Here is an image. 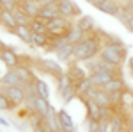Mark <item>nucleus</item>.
<instances>
[{
  "mask_svg": "<svg viewBox=\"0 0 133 132\" xmlns=\"http://www.w3.org/2000/svg\"><path fill=\"white\" fill-rule=\"evenodd\" d=\"M101 38H103V45H101V52H99V59L107 64H110V66H115V68H121L123 64H126L128 47L119 39V36L101 32Z\"/></svg>",
  "mask_w": 133,
  "mask_h": 132,
  "instance_id": "f257e3e1",
  "label": "nucleus"
},
{
  "mask_svg": "<svg viewBox=\"0 0 133 132\" xmlns=\"http://www.w3.org/2000/svg\"><path fill=\"white\" fill-rule=\"evenodd\" d=\"M103 45L101 31L98 29L96 32H91L83 38L80 43L75 45V61L76 62H89L96 57H99Z\"/></svg>",
  "mask_w": 133,
  "mask_h": 132,
  "instance_id": "f03ea898",
  "label": "nucleus"
},
{
  "mask_svg": "<svg viewBox=\"0 0 133 132\" xmlns=\"http://www.w3.org/2000/svg\"><path fill=\"white\" fill-rule=\"evenodd\" d=\"M75 23L73 20H68L64 16H59L55 20H50L48 21V36L50 39H55V38H66L69 34V29L71 25Z\"/></svg>",
  "mask_w": 133,
  "mask_h": 132,
  "instance_id": "7ed1b4c3",
  "label": "nucleus"
},
{
  "mask_svg": "<svg viewBox=\"0 0 133 132\" xmlns=\"http://www.w3.org/2000/svg\"><path fill=\"white\" fill-rule=\"evenodd\" d=\"M0 91L9 98L11 104H12L14 107L25 105L27 93H25V88H23V86H0Z\"/></svg>",
  "mask_w": 133,
  "mask_h": 132,
  "instance_id": "20e7f679",
  "label": "nucleus"
},
{
  "mask_svg": "<svg viewBox=\"0 0 133 132\" xmlns=\"http://www.w3.org/2000/svg\"><path fill=\"white\" fill-rule=\"evenodd\" d=\"M57 7L61 11V16L68 18V20H73V21L78 20L83 14L82 9H80V5H78L75 0H59V2H57Z\"/></svg>",
  "mask_w": 133,
  "mask_h": 132,
  "instance_id": "39448f33",
  "label": "nucleus"
},
{
  "mask_svg": "<svg viewBox=\"0 0 133 132\" xmlns=\"http://www.w3.org/2000/svg\"><path fill=\"white\" fill-rule=\"evenodd\" d=\"M36 64H37V68H39L41 71H44L46 75H51V77L57 79V81L66 73V70L61 66V62L53 61V59H37Z\"/></svg>",
  "mask_w": 133,
  "mask_h": 132,
  "instance_id": "423d86ee",
  "label": "nucleus"
},
{
  "mask_svg": "<svg viewBox=\"0 0 133 132\" xmlns=\"http://www.w3.org/2000/svg\"><path fill=\"white\" fill-rule=\"evenodd\" d=\"M0 61H2V64H4L7 70H12V68H16V66L21 64V55L18 54L16 48H12V47H4V48L0 50Z\"/></svg>",
  "mask_w": 133,
  "mask_h": 132,
  "instance_id": "0eeeda50",
  "label": "nucleus"
},
{
  "mask_svg": "<svg viewBox=\"0 0 133 132\" xmlns=\"http://www.w3.org/2000/svg\"><path fill=\"white\" fill-rule=\"evenodd\" d=\"M119 75H121V68H115L112 71H92V73H89V79L96 88H105L112 79L119 77Z\"/></svg>",
  "mask_w": 133,
  "mask_h": 132,
  "instance_id": "6e6552de",
  "label": "nucleus"
},
{
  "mask_svg": "<svg viewBox=\"0 0 133 132\" xmlns=\"http://www.w3.org/2000/svg\"><path fill=\"white\" fill-rule=\"evenodd\" d=\"M126 118L123 114V109H114L112 116L108 120V127H110V132H124L126 130Z\"/></svg>",
  "mask_w": 133,
  "mask_h": 132,
  "instance_id": "1a4fd4ad",
  "label": "nucleus"
},
{
  "mask_svg": "<svg viewBox=\"0 0 133 132\" xmlns=\"http://www.w3.org/2000/svg\"><path fill=\"white\" fill-rule=\"evenodd\" d=\"M66 75L71 79L73 84H78L80 81H83V79H87V77H89V75H87V70H85V68H82V66H80L76 61H71L69 64H68Z\"/></svg>",
  "mask_w": 133,
  "mask_h": 132,
  "instance_id": "9d476101",
  "label": "nucleus"
},
{
  "mask_svg": "<svg viewBox=\"0 0 133 132\" xmlns=\"http://www.w3.org/2000/svg\"><path fill=\"white\" fill-rule=\"evenodd\" d=\"M80 100H82L83 105H85L87 118H89V120H94V122H99V120H101V107L92 100V98H87V96H80Z\"/></svg>",
  "mask_w": 133,
  "mask_h": 132,
  "instance_id": "9b49d317",
  "label": "nucleus"
},
{
  "mask_svg": "<svg viewBox=\"0 0 133 132\" xmlns=\"http://www.w3.org/2000/svg\"><path fill=\"white\" fill-rule=\"evenodd\" d=\"M18 9H21L25 14H29L30 18H37L41 5H39L37 0H20L18 2Z\"/></svg>",
  "mask_w": 133,
  "mask_h": 132,
  "instance_id": "f8f14e48",
  "label": "nucleus"
},
{
  "mask_svg": "<svg viewBox=\"0 0 133 132\" xmlns=\"http://www.w3.org/2000/svg\"><path fill=\"white\" fill-rule=\"evenodd\" d=\"M11 34H14L16 38H20L25 45H30L34 47V41H32V36H34V32H32L30 25H16L14 27V31L11 32Z\"/></svg>",
  "mask_w": 133,
  "mask_h": 132,
  "instance_id": "ddd939ff",
  "label": "nucleus"
},
{
  "mask_svg": "<svg viewBox=\"0 0 133 132\" xmlns=\"http://www.w3.org/2000/svg\"><path fill=\"white\" fill-rule=\"evenodd\" d=\"M55 57L59 62H64V64H69L71 61H75V45H66L55 52Z\"/></svg>",
  "mask_w": 133,
  "mask_h": 132,
  "instance_id": "4468645a",
  "label": "nucleus"
},
{
  "mask_svg": "<svg viewBox=\"0 0 133 132\" xmlns=\"http://www.w3.org/2000/svg\"><path fill=\"white\" fill-rule=\"evenodd\" d=\"M59 120H61V125H62V130L64 132H76V123L73 120V116L64 107L59 109Z\"/></svg>",
  "mask_w": 133,
  "mask_h": 132,
  "instance_id": "2eb2a0df",
  "label": "nucleus"
},
{
  "mask_svg": "<svg viewBox=\"0 0 133 132\" xmlns=\"http://www.w3.org/2000/svg\"><path fill=\"white\" fill-rule=\"evenodd\" d=\"M0 86H23V81L20 79V75L16 73V70H5L2 75Z\"/></svg>",
  "mask_w": 133,
  "mask_h": 132,
  "instance_id": "dca6fc26",
  "label": "nucleus"
},
{
  "mask_svg": "<svg viewBox=\"0 0 133 132\" xmlns=\"http://www.w3.org/2000/svg\"><path fill=\"white\" fill-rule=\"evenodd\" d=\"M0 25L5 27L9 32L14 31V27L18 25L16 23V18H14V13L12 11H7V9H0Z\"/></svg>",
  "mask_w": 133,
  "mask_h": 132,
  "instance_id": "f3484780",
  "label": "nucleus"
},
{
  "mask_svg": "<svg viewBox=\"0 0 133 132\" xmlns=\"http://www.w3.org/2000/svg\"><path fill=\"white\" fill-rule=\"evenodd\" d=\"M29 125L32 132H44V127H46L44 116L39 112H29Z\"/></svg>",
  "mask_w": 133,
  "mask_h": 132,
  "instance_id": "a211bd4d",
  "label": "nucleus"
},
{
  "mask_svg": "<svg viewBox=\"0 0 133 132\" xmlns=\"http://www.w3.org/2000/svg\"><path fill=\"white\" fill-rule=\"evenodd\" d=\"M119 9H121V4L117 0H105L101 5L98 7V11H101L103 14H108V16H114V18H117Z\"/></svg>",
  "mask_w": 133,
  "mask_h": 132,
  "instance_id": "6ab92c4d",
  "label": "nucleus"
},
{
  "mask_svg": "<svg viewBox=\"0 0 133 132\" xmlns=\"http://www.w3.org/2000/svg\"><path fill=\"white\" fill-rule=\"evenodd\" d=\"M59 16H61V11L57 7V4L43 5L41 9H39V14H37V18H43V20H46V21L55 20V18H59Z\"/></svg>",
  "mask_w": 133,
  "mask_h": 132,
  "instance_id": "aec40b11",
  "label": "nucleus"
},
{
  "mask_svg": "<svg viewBox=\"0 0 133 132\" xmlns=\"http://www.w3.org/2000/svg\"><path fill=\"white\" fill-rule=\"evenodd\" d=\"M76 25H78L85 34H91V32L98 31V29H96V21H94V18L89 16V14H82V16L76 20Z\"/></svg>",
  "mask_w": 133,
  "mask_h": 132,
  "instance_id": "412c9836",
  "label": "nucleus"
},
{
  "mask_svg": "<svg viewBox=\"0 0 133 132\" xmlns=\"http://www.w3.org/2000/svg\"><path fill=\"white\" fill-rule=\"evenodd\" d=\"M103 89H105V91H108V93H115V91H126V89H128V86H126L124 77H123V75H119V77L112 79V81L108 82Z\"/></svg>",
  "mask_w": 133,
  "mask_h": 132,
  "instance_id": "4be33fe9",
  "label": "nucleus"
},
{
  "mask_svg": "<svg viewBox=\"0 0 133 132\" xmlns=\"http://www.w3.org/2000/svg\"><path fill=\"white\" fill-rule=\"evenodd\" d=\"M85 36H87V34H85V32H83L82 29L76 25V21H75V23L71 25V29H69L68 39H69V43H71V45H76V43H80V41H82Z\"/></svg>",
  "mask_w": 133,
  "mask_h": 132,
  "instance_id": "5701e85b",
  "label": "nucleus"
},
{
  "mask_svg": "<svg viewBox=\"0 0 133 132\" xmlns=\"http://www.w3.org/2000/svg\"><path fill=\"white\" fill-rule=\"evenodd\" d=\"M32 41H34V48H50V36L48 34H34L32 36Z\"/></svg>",
  "mask_w": 133,
  "mask_h": 132,
  "instance_id": "b1692460",
  "label": "nucleus"
},
{
  "mask_svg": "<svg viewBox=\"0 0 133 132\" xmlns=\"http://www.w3.org/2000/svg\"><path fill=\"white\" fill-rule=\"evenodd\" d=\"M30 29L34 34H48V21L43 18H34L30 23Z\"/></svg>",
  "mask_w": 133,
  "mask_h": 132,
  "instance_id": "393cba45",
  "label": "nucleus"
},
{
  "mask_svg": "<svg viewBox=\"0 0 133 132\" xmlns=\"http://www.w3.org/2000/svg\"><path fill=\"white\" fill-rule=\"evenodd\" d=\"M92 86H94V84H92V81L89 79V77H87V79H83V81H80L78 84H75L76 93H78V98H80V96H85V95H87V91L91 89Z\"/></svg>",
  "mask_w": 133,
  "mask_h": 132,
  "instance_id": "a878e982",
  "label": "nucleus"
},
{
  "mask_svg": "<svg viewBox=\"0 0 133 132\" xmlns=\"http://www.w3.org/2000/svg\"><path fill=\"white\" fill-rule=\"evenodd\" d=\"M78 96V93H76V88H75V84H71V86H68L64 91L61 93V98L64 104H69V102H73L75 98Z\"/></svg>",
  "mask_w": 133,
  "mask_h": 132,
  "instance_id": "bb28decb",
  "label": "nucleus"
},
{
  "mask_svg": "<svg viewBox=\"0 0 133 132\" xmlns=\"http://www.w3.org/2000/svg\"><path fill=\"white\" fill-rule=\"evenodd\" d=\"M36 89H37V93H39L41 98L50 100V88H48V84L43 81V79H36Z\"/></svg>",
  "mask_w": 133,
  "mask_h": 132,
  "instance_id": "cd10ccee",
  "label": "nucleus"
},
{
  "mask_svg": "<svg viewBox=\"0 0 133 132\" xmlns=\"http://www.w3.org/2000/svg\"><path fill=\"white\" fill-rule=\"evenodd\" d=\"M12 13H14V18H16V23H18V25H30L32 20H34V18H30L29 14H25V13L21 9H18V7L12 11Z\"/></svg>",
  "mask_w": 133,
  "mask_h": 132,
  "instance_id": "c85d7f7f",
  "label": "nucleus"
},
{
  "mask_svg": "<svg viewBox=\"0 0 133 132\" xmlns=\"http://www.w3.org/2000/svg\"><path fill=\"white\" fill-rule=\"evenodd\" d=\"M50 107H51V104H50V100H46V98H41V96H39V98L36 100V112H39L43 116L48 112Z\"/></svg>",
  "mask_w": 133,
  "mask_h": 132,
  "instance_id": "c756f323",
  "label": "nucleus"
},
{
  "mask_svg": "<svg viewBox=\"0 0 133 132\" xmlns=\"http://www.w3.org/2000/svg\"><path fill=\"white\" fill-rule=\"evenodd\" d=\"M66 45H69V39H68V36H66V38H55V39H51V43H50V48H48V50L55 54V52L59 50V48L66 47Z\"/></svg>",
  "mask_w": 133,
  "mask_h": 132,
  "instance_id": "7c9ffc66",
  "label": "nucleus"
},
{
  "mask_svg": "<svg viewBox=\"0 0 133 132\" xmlns=\"http://www.w3.org/2000/svg\"><path fill=\"white\" fill-rule=\"evenodd\" d=\"M71 84H73V82H71V79H69V77H68L66 73H64V75H62L61 79L57 81V93L61 95V93L64 91V89H66L68 86H71Z\"/></svg>",
  "mask_w": 133,
  "mask_h": 132,
  "instance_id": "2f4dec72",
  "label": "nucleus"
},
{
  "mask_svg": "<svg viewBox=\"0 0 133 132\" xmlns=\"http://www.w3.org/2000/svg\"><path fill=\"white\" fill-rule=\"evenodd\" d=\"M12 109H14V105L11 104V100L0 91V111H12Z\"/></svg>",
  "mask_w": 133,
  "mask_h": 132,
  "instance_id": "473e14b6",
  "label": "nucleus"
},
{
  "mask_svg": "<svg viewBox=\"0 0 133 132\" xmlns=\"http://www.w3.org/2000/svg\"><path fill=\"white\" fill-rule=\"evenodd\" d=\"M20 0H0V9H7V11H14L18 7Z\"/></svg>",
  "mask_w": 133,
  "mask_h": 132,
  "instance_id": "72a5a7b5",
  "label": "nucleus"
},
{
  "mask_svg": "<svg viewBox=\"0 0 133 132\" xmlns=\"http://www.w3.org/2000/svg\"><path fill=\"white\" fill-rule=\"evenodd\" d=\"M98 125H99V122H94V120L85 118V130L87 132H98Z\"/></svg>",
  "mask_w": 133,
  "mask_h": 132,
  "instance_id": "f704fd0d",
  "label": "nucleus"
},
{
  "mask_svg": "<svg viewBox=\"0 0 133 132\" xmlns=\"http://www.w3.org/2000/svg\"><path fill=\"white\" fill-rule=\"evenodd\" d=\"M126 132H133V112L126 118Z\"/></svg>",
  "mask_w": 133,
  "mask_h": 132,
  "instance_id": "c9c22d12",
  "label": "nucleus"
},
{
  "mask_svg": "<svg viewBox=\"0 0 133 132\" xmlns=\"http://www.w3.org/2000/svg\"><path fill=\"white\" fill-rule=\"evenodd\" d=\"M98 132H110L108 122H99V125H98Z\"/></svg>",
  "mask_w": 133,
  "mask_h": 132,
  "instance_id": "e433bc0d",
  "label": "nucleus"
},
{
  "mask_svg": "<svg viewBox=\"0 0 133 132\" xmlns=\"http://www.w3.org/2000/svg\"><path fill=\"white\" fill-rule=\"evenodd\" d=\"M124 27H126V31H128V32H131V34H133V14L130 16V20H128V23H126Z\"/></svg>",
  "mask_w": 133,
  "mask_h": 132,
  "instance_id": "4c0bfd02",
  "label": "nucleus"
},
{
  "mask_svg": "<svg viewBox=\"0 0 133 132\" xmlns=\"http://www.w3.org/2000/svg\"><path fill=\"white\" fill-rule=\"evenodd\" d=\"M85 2H87V4H91V5H94V7L98 9V7L101 5V4L105 2V0H85Z\"/></svg>",
  "mask_w": 133,
  "mask_h": 132,
  "instance_id": "58836bf2",
  "label": "nucleus"
},
{
  "mask_svg": "<svg viewBox=\"0 0 133 132\" xmlns=\"http://www.w3.org/2000/svg\"><path fill=\"white\" fill-rule=\"evenodd\" d=\"M37 2H39V5H51V4H57V2H59V0H37Z\"/></svg>",
  "mask_w": 133,
  "mask_h": 132,
  "instance_id": "ea45409f",
  "label": "nucleus"
},
{
  "mask_svg": "<svg viewBox=\"0 0 133 132\" xmlns=\"http://www.w3.org/2000/svg\"><path fill=\"white\" fill-rule=\"evenodd\" d=\"M126 66H128V71H133V55H130V57H128Z\"/></svg>",
  "mask_w": 133,
  "mask_h": 132,
  "instance_id": "a19ab883",
  "label": "nucleus"
},
{
  "mask_svg": "<svg viewBox=\"0 0 133 132\" xmlns=\"http://www.w3.org/2000/svg\"><path fill=\"white\" fill-rule=\"evenodd\" d=\"M0 125H2V127H11V123L7 122L5 118H2V116H0Z\"/></svg>",
  "mask_w": 133,
  "mask_h": 132,
  "instance_id": "79ce46f5",
  "label": "nucleus"
},
{
  "mask_svg": "<svg viewBox=\"0 0 133 132\" xmlns=\"http://www.w3.org/2000/svg\"><path fill=\"white\" fill-rule=\"evenodd\" d=\"M44 132H57V130H53L51 127H48V125H46V127H44Z\"/></svg>",
  "mask_w": 133,
  "mask_h": 132,
  "instance_id": "37998d69",
  "label": "nucleus"
},
{
  "mask_svg": "<svg viewBox=\"0 0 133 132\" xmlns=\"http://www.w3.org/2000/svg\"><path fill=\"white\" fill-rule=\"evenodd\" d=\"M130 95H131L130 96V102H131V109H133V91H130Z\"/></svg>",
  "mask_w": 133,
  "mask_h": 132,
  "instance_id": "c03bdc74",
  "label": "nucleus"
},
{
  "mask_svg": "<svg viewBox=\"0 0 133 132\" xmlns=\"http://www.w3.org/2000/svg\"><path fill=\"white\" fill-rule=\"evenodd\" d=\"M2 75H4V73H2V70H0V81H2Z\"/></svg>",
  "mask_w": 133,
  "mask_h": 132,
  "instance_id": "a18cd8bd",
  "label": "nucleus"
},
{
  "mask_svg": "<svg viewBox=\"0 0 133 132\" xmlns=\"http://www.w3.org/2000/svg\"><path fill=\"white\" fill-rule=\"evenodd\" d=\"M130 77H131V79H133V71H130Z\"/></svg>",
  "mask_w": 133,
  "mask_h": 132,
  "instance_id": "49530a36",
  "label": "nucleus"
}]
</instances>
